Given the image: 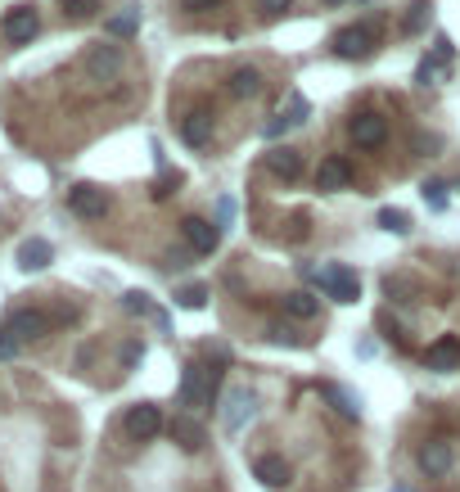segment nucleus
Masks as SVG:
<instances>
[{
  "label": "nucleus",
  "instance_id": "27",
  "mask_svg": "<svg viewBox=\"0 0 460 492\" xmlns=\"http://www.w3.org/2000/svg\"><path fill=\"white\" fill-rule=\"evenodd\" d=\"M122 307H126V312H135V316H149V321L158 316V307H154V303H149V294H140V289L122 294Z\"/></svg>",
  "mask_w": 460,
  "mask_h": 492
},
{
  "label": "nucleus",
  "instance_id": "9",
  "mask_svg": "<svg viewBox=\"0 0 460 492\" xmlns=\"http://www.w3.org/2000/svg\"><path fill=\"white\" fill-rule=\"evenodd\" d=\"M86 73H91V82H117V73H122V50H117V45H91V50H86Z\"/></svg>",
  "mask_w": 460,
  "mask_h": 492
},
{
  "label": "nucleus",
  "instance_id": "1",
  "mask_svg": "<svg viewBox=\"0 0 460 492\" xmlns=\"http://www.w3.org/2000/svg\"><path fill=\"white\" fill-rule=\"evenodd\" d=\"M312 276H316V285H321L335 303H356V298H361L356 271H347L344 262H330V266H321V271H312Z\"/></svg>",
  "mask_w": 460,
  "mask_h": 492
},
{
  "label": "nucleus",
  "instance_id": "16",
  "mask_svg": "<svg viewBox=\"0 0 460 492\" xmlns=\"http://www.w3.org/2000/svg\"><path fill=\"white\" fill-rule=\"evenodd\" d=\"M14 262H18L23 271H45V266L55 262V248H50V240H36V236H32V240L18 245V257H14Z\"/></svg>",
  "mask_w": 460,
  "mask_h": 492
},
{
  "label": "nucleus",
  "instance_id": "11",
  "mask_svg": "<svg viewBox=\"0 0 460 492\" xmlns=\"http://www.w3.org/2000/svg\"><path fill=\"white\" fill-rule=\"evenodd\" d=\"M452 466H456V452H452V443H425L420 447V470L429 475V479H443V475H452Z\"/></svg>",
  "mask_w": 460,
  "mask_h": 492
},
{
  "label": "nucleus",
  "instance_id": "26",
  "mask_svg": "<svg viewBox=\"0 0 460 492\" xmlns=\"http://www.w3.org/2000/svg\"><path fill=\"white\" fill-rule=\"evenodd\" d=\"M59 9H64V18H73V23H86V18H95L100 0H59Z\"/></svg>",
  "mask_w": 460,
  "mask_h": 492
},
{
  "label": "nucleus",
  "instance_id": "7",
  "mask_svg": "<svg viewBox=\"0 0 460 492\" xmlns=\"http://www.w3.org/2000/svg\"><path fill=\"white\" fill-rule=\"evenodd\" d=\"M18 344H32V339H41V335H50V316L45 312H36V307H18V312H9V326H5Z\"/></svg>",
  "mask_w": 460,
  "mask_h": 492
},
{
  "label": "nucleus",
  "instance_id": "2",
  "mask_svg": "<svg viewBox=\"0 0 460 492\" xmlns=\"http://www.w3.org/2000/svg\"><path fill=\"white\" fill-rule=\"evenodd\" d=\"M217 375H222V370L185 366V375H181V407H190V411L208 407V402H213V388H217Z\"/></svg>",
  "mask_w": 460,
  "mask_h": 492
},
{
  "label": "nucleus",
  "instance_id": "5",
  "mask_svg": "<svg viewBox=\"0 0 460 492\" xmlns=\"http://www.w3.org/2000/svg\"><path fill=\"white\" fill-rule=\"evenodd\" d=\"M36 32H41V14L32 5H14L5 14V41L9 45H27V41H36Z\"/></svg>",
  "mask_w": 460,
  "mask_h": 492
},
{
  "label": "nucleus",
  "instance_id": "8",
  "mask_svg": "<svg viewBox=\"0 0 460 492\" xmlns=\"http://www.w3.org/2000/svg\"><path fill=\"white\" fill-rule=\"evenodd\" d=\"M253 416H257V393H253V388H235V393L226 397V411H222L226 434H239Z\"/></svg>",
  "mask_w": 460,
  "mask_h": 492
},
{
  "label": "nucleus",
  "instance_id": "40",
  "mask_svg": "<svg viewBox=\"0 0 460 492\" xmlns=\"http://www.w3.org/2000/svg\"><path fill=\"white\" fill-rule=\"evenodd\" d=\"M325 5H344V0H325Z\"/></svg>",
  "mask_w": 460,
  "mask_h": 492
},
{
  "label": "nucleus",
  "instance_id": "12",
  "mask_svg": "<svg viewBox=\"0 0 460 492\" xmlns=\"http://www.w3.org/2000/svg\"><path fill=\"white\" fill-rule=\"evenodd\" d=\"M347 131H352V140H356L361 149H379V145H384V136H388V123H384L379 114H356Z\"/></svg>",
  "mask_w": 460,
  "mask_h": 492
},
{
  "label": "nucleus",
  "instance_id": "25",
  "mask_svg": "<svg viewBox=\"0 0 460 492\" xmlns=\"http://www.w3.org/2000/svg\"><path fill=\"white\" fill-rule=\"evenodd\" d=\"M379 226H384L388 236H406V231H411V213H406V208H384V213H379Z\"/></svg>",
  "mask_w": 460,
  "mask_h": 492
},
{
  "label": "nucleus",
  "instance_id": "18",
  "mask_svg": "<svg viewBox=\"0 0 460 492\" xmlns=\"http://www.w3.org/2000/svg\"><path fill=\"white\" fill-rule=\"evenodd\" d=\"M266 167H271L275 176L294 181V176L303 172V154H298V149H289V145H275V149L266 154Z\"/></svg>",
  "mask_w": 460,
  "mask_h": 492
},
{
  "label": "nucleus",
  "instance_id": "15",
  "mask_svg": "<svg viewBox=\"0 0 460 492\" xmlns=\"http://www.w3.org/2000/svg\"><path fill=\"white\" fill-rule=\"evenodd\" d=\"M181 136H185V145L204 149V145L213 140V114H208V109H190V114L181 118Z\"/></svg>",
  "mask_w": 460,
  "mask_h": 492
},
{
  "label": "nucleus",
  "instance_id": "22",
  "mask_svg": "<svg viewBox=\"0 0 460 492\" xmlns=\"http://www.w3.org/2000/svg\"><path fill=\"white\" fill-rule=\"evenodd\" d=\"M285 312L298 316V321H312V316L321 312V303H316L307 289H294V294H285Z\"/></svg>",
  "mask_w": 460,
  "mask_h": 492
},
{
  "label": "nucleus",
  "instance_id": "6",
  "mask_svg": "<svg viewBox=\"0 0 460 492\" xmlns=\"http://www.w3.org/2000/svg\"><path fill=\"white\" fill-rule=\"evenodd\" d=\"M68 208L77 213V217H105L109 213V195L100 190V186H91V181H82V186H73L68 190Z\"/></svg>",
  "mask_w": 460,
  "mask_h": 492
},
{
  "label": "nucleus",
  "instance_id": "31",
  "mask_svg": "<svg viewBox=\"0 0 460 492\" xmlns=\"http://www.w3.org/2000/svg\"><path fill=\"white\" fill-rule=\"evenodd\" d=\"M425 18H429V0H415V5H411V14H406V23H402V27H406V32H420V27H425Z\"/></svg>",
  "mask_w": 460,
  "mask_h": 492
},
{
  "label": "nucleus",
  "instance_id": "34",
  "mask_svg": "<svg viewBox=\"0 0 460 492\" xmlns=\"http://www.w3.org/2000/svg\"><path fill=\"white\" fill-rule=\"evenodd\" d=\"M217 5H226V0H181V9H190V14H204V9H217Z\"/></svg>",
  "mask_w": 460,
  "mask_h": 492
},
{
  "label": "nucleus",
  "instance_id": "13",
  "mask_svg": "<svg viewBox=\"0 0 460 492\" xmlns=\"http://www.w3.org/2000/svg\"><path fill=\"white\" fill-rule=\"evenodd\" d=\"M167 434H172V443H176L181 452H204V443H208V434H204V425H199L195 416H176Z\"/></svg>",
  "mask_w": 460,
  "mask_h": 492
},
{
  "label": "nucleus",
  "instance_id": "33",
  "mask_svg": "<svg viewBox=\"0 0 460 492\" xmlns=\"http://www.w3.org/2000/svg\"><path fill=\"white\" fill-rule=\"evenodd\" d=\"M14 353H18V339H14L9 330H0V362H9Z\"/></svg>",
  "mask_w": 460,
  "mask_h": 492
},
{
  "label": "nucleus",
  "instance_id": "17",
  "mask_svg": "<svg viewBox=\"0 0 460 492\" xmlns=\"http://www.w3.org/2000/svg\"><path fill=\"white\" fill-rule=\"evenodd\" d=\"M253 475H257L266 488H289V479H294V470H289V461H285V457H257Z\"/></svg>",
  "mask_w": 460,
  "mask_h": 492
},
{
  "label": "nucleus",
  "instance_id": "38",
  "mask_svg": "<svg viewBox=\"0 0 460 492\" xmlns=\"http://www.w3.org/2000/svg\"><path fill=\"white\" fill-rule=\"evenodd\" d=\"M262 5V14H285L289 9V0H257Z\"/></svg>",
  "mask_w": 460,
  "mask_h": 492
},
{
  "label": "nucleus",
  "instance_id": "4",
  "mask_svg": "<svg viewBox=\"0 0 460 492\" xmlns=\"http://www.w3.org/2000/svg\"><path fill=\"white\" fill-rule=\"evenodd\" d=\"M375 41H379V32H375L370 23H356V27L335 32V55H339V59H365V55L375 50Z\"/></svg>",
  "mask_w": 460,
  "mask_h": 492
},
{
  "label": "nucleus",
  "instance_id": "39",
  "mask_svg": "<svg viewBox=\"0 0 460 492\" xmlns=\"http://www.w3.org/2000/svg\"><path fill=\"white\" fill-rule=\"evenodd\" d=\"M294 123V118H271V123H266V136H271V140H275V136H280V131H285V126Z\"/></svg>",
  "mask_w": 460,
  "mask_h": 492
},
{
  "label": "nucleus",
  "instance_id": "3",
  "mask_svg": "<svg viewBox=\"0 0 460 492\" xmlns=\"http://www.w3.org/2000/svg\"><path fill=\"white\" fill-rule=\"evenodd\" d=\"M122 429H126V438L149 443V438H158V434H163V411H158L154 402H135V407H126Z\"/></svg>",
  "mask_w": 460,
  "mask_h": 492
},
{
  "label": "nucleus",
  "instance_id": "19",
  "mask_svg": "<svg viewBox=\"0 0 460 492\" xmlns=\"http://www.w3.org/2000/svg\"><path fill=\"white\" fill-rule=\"evenodd\" d=\"M425 362H429V370H456L460 366V339H438L429 353H425Z\"/></svg>",
  "mask_w": 460,
  "mask_h": 492
},
{
  "label": "nucleus",
  "instance_id": "23",
  "mask_svg": "<svg viewBox=\"0 0 460 492\" xmlns=\"http://www.w3.org/2000/svg\"><path fill=\"white\" fill-rule=\"evenodd\" d=\"M105 27H109V36H135V32H140V5H126L122 14H114V18L105 23Z\"/></svg>",
  "mask_w": 460,
  "mask_h": 492
},
{
  "label": "nucleus",
  "instance_id": "24",
  "mask_svg": "<svg viewBox=\"0 0 460 492\" xmlns=\"http://www.w3.org/2000/svg\"><path fill=\"white\" fill-rule=\"evenodd\" d=\"M384 294L397 298V303H411V298L420 294V285H415L411 276H384Z\"/></svg>",
  "mask_w": 460,
  "mask_h": 492
},
{
  "label": "nucleus",
  "instance_id": "35",
  "mask_svg": "<svg viewBox=\"0 0 460 492\" xmlns=\"http://www.w3.org/2000/svg\"><path fill=\"white\" fill-rule=\"evenodd\" d=\"M140 357H145V348H140V344H126V348H122V366H126V370L135 366Z\"/></svg>",
  "mask_w": 460,
  "mask_h": 492
},
{
  "label": "nucleus",
  "instance_id": "37",
  "mask_svg": "<svg viewBox=\"0 0 460 492\" xmlns=\"http://www.w3.org/2000/svg\"><path fill=\"white\" fill-rule=\"evenodd\" d=\"M271 339H275V344H303V339H298L294 330H285V326H271Z\"/></svg>",
  "mask_w": 460,
  "mask_h": 492
},
{
  "label": "nucleus",
  "instance_id": "32",
  "mask_svg": "<svg viewBox=\"0 0 460 492\" xmlns=\"http://www.w3.org/2000/svg\"><path fill=\"white\" fill-rule=\"evenodd\" d=\"M176 186H181V172H163V181L154 186V199H167Z\"/></svg>",
  "mask_w": 460,
  "mask_h": 492
},
{
  "label": "nucleus",
  "instance_id": "36",
  "mask_svg": "<svg viewBox=\"0 0 460 492\" xmlns=\"http://www.w3.org/2000/svg\"><path fill=\"white\" fill-rule=\"evenodd\" d=\"M438 145H443L438 136H415V154H434Z\"/></svg>",
  "mask_w": 460,
  "mask_h": 492
},
{
  "label": "nucleus",
  "instance_id": "28",
  "mask_svg": "<svg viewBox=\"0 0 460 492\" xmlns=\"http://www.w3.org/2000/svg\"><path fill=\"white\" fill-rule=\"evenodd\" d=\"M176 303L190 307V312H199V307L208 303V289H204V285H185V289H176Z\"/></svg>",
  "mask_w": 460,
  "mask_h": 492
},
{
  "label": "nucleus",
  "instance_id": "29",
  "mask_svg": "<svg viewBox=\"0 0 460 492\" xmlns=\"http://www.w3.org/2000/svg\"><path fill=\"white\" fill-rule=\"evenodd\" d=\"M443 77V59H420V68H415V82L420 86H434Z\"/></svg>",
  "mask_w": 460,
  "mask_h": 492
},
{
  "label": "nucleus",
  "instance_id": "21",
  "mask_svg": "<svg viewBox=\"0 0 460 492\" xmlns=\"http://www.w3.org/2000/svg\"><path fill=\"white\" fill-rule=\"evenodd\" d=\"M321 393L335 402V411H339V416H347V420H356V416H361V397H356V393H347L344 384H321Z\"/></svg>",
  "mask_w": 460,
  "mask_h": 492
},
{
  "label": "nucleus",
  "instance_id": "20",
  "mask_svg": "<svg viewBox=\"0 0 460 492\" xmlns=\"http://www.w3.org/2000/svg\"><path fill=\"white\" fill-rule=\"evenodd\" d=\"M226 91L235 95V100H253L257 91H262V73L257 68H235L226 82Z\"/></svg>",
  "mask_w": 460,
  "mask_h": 492
},
{
  "label": "nucleus",
  "instance_id": "30",
  "mask_svg": "<svg viewBox=\"0 0 460 492\" xmlns=\"http://www.w3.org/2000/svg\"><path fill=\"white\" fill-rule=\"evenodd\" d=\"M425 199H429L434 213H443V208H447V181H429V186H425Z\"/></svg>",
  "mask_w": 460,
  "mask_h": 492
},
{
  "label": "nucleus",
  "instance_id": "14",
  "mask_svg": "<svg viewBox=\"0 0 460 492\" xmlns=\"http://www.w3.org/2000/svg\"><path fill=\"white\" fill-rule=\"evenodd\" d=\"M347 181H352V167H347V158H321V167H316V190H325V195H335V190H347Z\"/></svg>",
  "mask_w": 460,
  "mask_h": 492
},
{
  "label": "nucleus",
  "instance_id": "10",
  "mask_svg": "<svg viewBox=\"0 0 460 492\" xmlns=\"http://www.w3.org/2000/svg\"><path fill=\"white\" fill-rule=\"evenodd\" d=\"M181 236H185V245L195 248V253H217V245H222V226H213L204 217H185Z\"/></svg>",
  "mask_w": 460,
  "mask_h": 492
}]
</instances>
